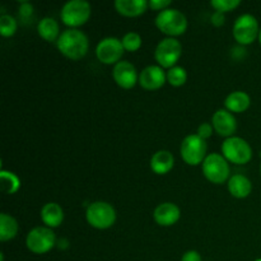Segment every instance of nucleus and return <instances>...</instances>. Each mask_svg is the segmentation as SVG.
I'll use <instances>...</instances> for the list:
<instances>
[{
	"label": "nucleus",
	"instance_id": "f257e3e1",
	"mask_svg": "<svg viewBox=\"0 0 261 261\" xmlns=\"http://www.w3.org/2000/svg\"><path fill=\"white\" fill-rule=\"evenodd\" d=\"M56 46L65 58L76 61L87 55L89 48V41L82 31L76 30V28H69V30L61 32L60 37L56 41Z\"/></svg>",
	"mask_w": 261,
	"mask_h": 261
},
{
	"label": "nucleus",
	"instance_id": "f03ea898",
	"mask_svg": "<svg viewBox=\"0 0 261 261\" xmlns=\"http://www.w3.org/2000/svg\"><path fill=\"white\" fill-rule=\"evenodd\" d=\"M155 27L170 37L184 35L188 30V18L181 10L168 8L158 13L155 17Z\"/></svg>",
	"mask_w": 261,
	"mask_h": 261
},
{
	"label": "nucleus",
	"instance_id": "7ed1b4c3",
	"mask_svg": "<svg viewBox=\"0 0 261 261\" xmlns=\"http://www.w3.org/2000/svg\"><path fill=\"white\" fill-rule=\"evenodd\" d=\"M86 219L93 228L107 229L116 222V211L106 201H93L87 208Z\"/></svg>",
	"mask_w": 261,
	"mask_h": 261
},
{
	"label": "nucleus",
	"instance_id": "20e7f679",
	"mask_svg": "<svg viewBox=\"0 0 261 261\" xmlns=\"http://www.w3.org/2000/svg\"><path fill=\"white\" fill-rule=\"evenodd\" d=\"M92 14L91 4L86 0H70L61 8L60 17L65 25L76 28L88 22Z\"/></svg>",
	"mask_w": 261,
	"mask_h": 261
},
{
	"label": "nucleus",
	"instance_id": "39448f33",
	"mask_svg": "<svg viewBox=\"0 0 261 261\" xmlns=\"http://www.w3.org/2000/svg\"><path fill=\"white\" fill-rule=\"evenodd\" d=\"M222 155L234 165H246L251 161L252 149L242 138L231 137L222 144Z\"/></svg>",
	"mask_w": 261,
	"mask_h": 261
},
{
	"label": "nucleus",
	"instance_id": "423d86ee",
	"mask_svg": "<svg viewBox=\"0 0 261 261\" xmlns=\"http://www.w3.org/2000/svg\"><path fill=\"white\" fill-rule=\"evenodd\" d=\"M201 165H203L201 168H203L204 176L211 182L221 185L224 181L228 180L229 173H231L228 161L219 153L208 154Z\"/></svg>",
	"mask_w": 261,
	"mask_h": 261
},
{
	"label": "nucleus",
	"instance_id": "0eeeda50",
	"mask_svg": "<svg viewBox=\"0 0 261 261\" xmlns=\"http://www.w3.org/2000/svg\"><path fill=\"white\" fill-rule=\"evenodd\" d=\"M182 55V45L175 37L163 38L157 45L154 58L158 65L163 69H171L176 66V63Z\"/></svg>",
	"mask_w": 261,
	"mask_h": 261
},
{
	"label": "nucleus",
	"instance_id": "6e6552de",
	"mask_svg": "<svg viewBox=\"0 0 261 261\" xmlns=\"http://www.w3.org/2000/svg\"><path fill=\"white\" fill-rule=\"evenodd\" d=\"M56 244L55 233L48 227H36L28 232L25 246L36 255H43L50 251Z\"/></svg>",
	"mask_w": 261,
	"mask_h": 261
},
{
	"label": "nucleus",
	"instance_id": "1a4fd4ad",
	"mask_svg": "<svg viewBox=\"0 0 261 261\" xmlns=\"http://www.w3.org/2000/svg\"><path fill=\"white\" fill-rule=\"evenodd\" d=\"M182 160L189 166H198L206 158V143L198 134L188 135L180 147Z\"/></svg>",
	"mask_w": 261,
	"mask_h": 261
},
{
	"label": "nucleus",
	"instance_id": "9d476101",
	"mask_svg": "<svg viewBox=\"0 0 261 261\" xmlns=\"http://www.w3.org/2000/svg\"><path fill=\"white\" fill-rule=\"evenodd\" d=\"M259 22L252 14H242L233 24V37L240 45H251L259 38Z\"/></svg>",
	"mask_w": 261,
	"mask_h": 261
},
{
	"label": "nucleus",
	"instance_id": "9b49d317",
	"mask_svg": "<svg viewBox=\"0 0 261 261\" xmlns=\"http://www.w3.org/2000/svg\"><path fill=\"white\" fill-rule=\"evenodd\" d=\"M124 46H122L121 40L116 37H106L98 42L96 47V56L102 64L106 65H112L121 61L122 55H124Z\"/></svg>",
	"mask_w": 261,
	"mask_h": 261
},
{
	"label": "nucleus",
	"instance_id": "f8f14e48",
	"mask_svg": "<svg viewBox=\"0 0 261 261\" xmlns=\"http://www.w3.org/2000/svg\"><path fill=\"white\" fill-rule=\"evenodd\" d=\"M112 78L119 87L124 89H132L137 83H139V75L137 69L130 61H120L114 66Z\"/></svg>",
	"mask_w": 261,
	"mask_h": 261
},
{
	"label": "nucleus",
	"instance_id": "ddd939ff",
	"mask_svg": "<svg viewBox=\"0 0 261 261\" xmlns=\"http://www.w3.org/2000/svg\"><path fill=\"white\" fill-rule=\"evenodd\" d=\"M212 125L217 134L227 138V139L231 138L237 130L236 117L226 109H221L214 112L213 117H212Z\"/></svg>",
	"mask_w": 261,
	"mask_h": 261
},
{
	"label": "nucleus",
	"instance_id": "4468645a",
	"mask_svg": "<svg viewBox=\"0 0 261 261\" xmlns=\"http://www.w3.org/2000/svg\"><path fill=\"white\" fill-rule=\"evenodd\" d=\"M167 81V75L160 65H149L139 74V84L147 91H155L162 88Z\"/></svg>",
	"mask_w": 261,
	"mask_h": 261
},
{
	"label": "nucleus",
	"instance_id": "2eb2a0df",
	"mask_svg": "<svg viewBox=\"0 0 261 261\" xmlns=\"http://www.w3.org/2000/svg\"><path fill=\"white\" fill-rule=\"evenodd\" d=\"M181 217L180 208L173 203H162L153 212L155 223L162 227H171L177 223Z\"/></svg>",
	"mask_w": 261,
	"mask_h": 261
},
{
	"label": "nucleus",
	"instance_id": "dca6fc26",
	"mask_svg": "<svg viewBox=\"0 0 261 261\" xmlns=\"http://www.w3.org/2000/svg\"><path fill=\"white\" fill-rule=\"evenodd\" d=\"M147 0H116L115 9L124 17H139L148 9Z\"/></svg>",
	"mask_w": 261,
	"mask_h": 261
},
{
	"label": "nucleus",
	"instance_id": "f3484780",
	"mask_svg": "<svg viewBox=\"0 0 261 261\" xmlns=\"http://www.w3.org/2000/svg\"><path fill=\"white\" fill-rule=\"evenodd\" d=\"M228 191L233 198L245 199L251 194L252 184L246 176L241 173L231 176L228 180Z\"/></svg>",
	"mask_w": 261,
	"mask_h": 261
},
{
	"label": "nucleus",
	"instance_id": "a211bd4d",
	"mask_svg": "<svg viewBox=\"0 0 261 261\" xmlns=\"http://www.w3.org/2000/svg\"><path fill=\"white\" fill-rule=\"evenodd\" d=\"M175 165V157L168 150H158L150 158V168L157 175H166Z\"/></svg>",
	"mask_w": 261,
	"mask_h": 261
},
{
	"label": "nucleus",
	"instance_id": "6ab92c4d",
	"mask_svg": "<svg viewBox=\"0 0 261 261\" xmlns=\"http://www.w3.org/2000/svg\"><path fill=\"white\" fill-rule=\"evenodd\" d=\"M41 219L48 228H56L64 221V211L58 203H46L41 209Z\"/></svg>",
	"mask_w": 261,
	"mask_h": 261
},
{
	"label": "nucleus",
	"instance_id": "aec40b11",
	"mask_svg": "<svg viewBox=\"0 0 261 261\" xmlns=\"http://www.w3.org/2000/svg\"><path fill=\"white\" fill-rule=\"evenodd\" d=\"M251 105V98L246 92L242 91H234L227 96L226 101H224V106L226 110L229 112H234V114H241L245 112Z\"/></svg>",
	"mask_w": 261,
	"mask_h": 261
},
{
	"label": "nucleus",
	"instance_id": "412c9836",
	"mask_svg": "<svg viewBox=\"0 0 261 261\" xmlns=\"http://www.w3.org/2000/svg\"><path fill=\"white\" fill-rule=\"evenodd\" d=\"M37 32L47 42H55L61 35L59 23L51 17H45L38 22Z\"/></svg>",
	"mask_w": 261,
	"mask_h": 261
},
{
	"label": "nucleus",
	"instance_id": "4be33fe9",
	"mask_svg": "<svg viewBox=\"0 0 261 261\" xmlns=\"http://www.w3.org/2000/svg\"><path fill=\"white\" fill-rule=\"evenodd\" d=\"M18 222L7 213L0 214V241L7 242L18 234Z\"/></svg>",
	"mask_w": 261,
	"mask_h": 261
},
{
	"label": "nucleus",
	"instance_id": "5701e85b",
	"mask_svg": "<svg viewBox=\"0 0 261 261\" xmlns=\"http://www.w3.org/2000/svg\"><path fill=\"white\" fill-rule=\"evenodd\" d=\"M0 180H2V189L5 194H15L20 188V180L15 173L10 171L2 170L0 172Z\"/></svg>",
	"mask_w": 261,
	"mask_h": 261
},
{
	"label": "nucleus",
	"instance_id": "b1692460",
	"mask_svg": "<svg viewBox=\"0 0 261 261\" xmlns=\"http://www.w3.org/2000/svg\"><path fill=\"white\" fill-rule=\"evenodd\" d=\"M166 75H167V82L172 87H181L188 81V73L181 66H173V68L168 69Z\"/></svg>",
	"mask_w": 261,
	"mask_h": 261
},
{
	"label": "nucleus",
	"instance_id": "393cba45",
	"mask_svg": "<svg viewBox=\"0 0 261 261\" xmlns=\"http://www.w3.org/2000/svg\"><path fill=\"white\" fill-rule=\"evenodd\" d=\"M18 23L14 17L9 14H3L0 17V35L3 37H12L17 32Z\"/></svg>",
	"mask_w": 261,
	"mask_h": 261
},
{
	"label": "nucleus",
	"instance_id": "a878e982",
	"mask_svg": "<svg viewBox=\"0 0 261 261\" xmlns=\"http://www.w3.org/2000/svg\"><path fill=\"white\" fill-rule=\"evenodd\" d=\"M121 42L125 51H129V53H135V51H138L142 47V37L137 32H127L122 37Z\"/></svg>",
	"mask_w": 261,
	"mask_h": 261
},
{
	"label": "nucleus",
	"instance_id": "bb28decb",
	"mask_svg": "<svg viewBox=\"0 0 261 261\" xmlns=\"http://www.w3.org/2000/svg\"><path fill=\"white\" fill-rule=\"evenodd\" d=\"M241 4L240 0H212L211 5L219 13L232 12Z\"/></svg>",
	"mask_w": 261,
	"mask_h": 261
},
{
	"label": "nucleus",
	"instance_id": "cd10ccee",
	"mask_svg": "<svg viewBox=\"0 0 261 261\" xmlns=\"http://www.w3.org/2000/svg\"><path fill=\"white\" fill-rule=\"evenodd\" d=\"M213 125L212 124H208V122H204V124H201L200 126L198 127V135L201 138V139H208V138L212 137V134H213Z\"/></svg>",
	"mask_w": 261,
	"mask_h": 261
},
{
	"label": "nucleus",
	"instance_id": "c85d7f7f",
	"mask_svg": "<svg viewBox=\"0 0 261 261\" xmlns=\"http://www.w3.org/2000/svg\"><path fill=\"white\" fill-rule=\"evenodd\" d=\"M148 4H149L150 9L162 12V10L168 9V7L171 5V0H149Z\"/></svg>",
	"mask_w": 261,
	"mask_h": 261
},
{
	"label": "nucleus",
	"instance_id": "c756f323",
	"mask_svg": "<svg viewBox=\"0 0 261 261\" xmlns=\"http://www.w3.org/2000/svg\"><path fill=\"white\" fill-rule=\"evenodd\" d=\"M33 13V7L32 4H30L28 2H23L22 4H20V8H19V15L22 18H28L31 17Z\"/></svg>",
	"mask_w": 261,
	"mask_h": 261
},
{
	"label": "nucleus",
	"instance_id": "7c9ffc66",
	"mask_svg": "<svg viewBox=\"0 0 261 261\" xmlns=\"http://www.w3.org/2000/svg\"><path fill=\"white\" fill-rule=\"evenodd\" d=\"M181 261H203L201 259V255L199 254L195 250H190V251L185 252L181 257Z\"/></svg>",
	"mask_w": 261,
	"mask_h": 261
},
{
	"label": "nucleus",
	"instance_id": "2f4dec72",
	"mask_svg": "<svg viewBox=\"0 0 261 261\" xmlns=\"http://www.w3.org/2000/svg\"><path fill=\"white\" fill-rule=\"evenodd\" d=\"M212 23L214 25H222L224 23V17H223V13H219L216 12L213 15H212Z\"/></svg>",
	"mask_w": 261,
	"mask_h": 261
},
{
	"label": "nucleus",
	"instance_id": "473e14b6",
	"mask_svg": "<svg viewBox=\"0 0 261 261\" xmlns=\"http://www.w3.org/2000/svg\"><path fill=\"white\" fill-rule=\"evenodd\" d=\"M259 41H260V45H261V28H260V33H259Z\"/></svg>",
	"mask_w": 261,
	"mask_h": 261
},
{
	"label": "nucleus",
	"instance_id": "72a5a7b5",
	"mask_svg": "<svg viewBox=\"0 0 261 261\" xmlns=\"http://www.w3.org/2000/svg\"><path fill=\"white\" fill-rule=\"evenodd\" d=\"M260 173H261V165H260Z\"/></svg>",
	"mask_w": 261,
	"mask_h": 261
},
{
	"label": "nucleus",
	"instance_id": "f704fd0d",
	"mask_svg": "<svg viewBox=\"0 0 261 261\" xmlns=\"http://www.w3.org/2000/svg\"><path fill=\"white\" fill-rule=\"evenodd\" d=\"M256 261H261V259H259V260H256Z\"/></svg>",
	"mask_w": 261,
	"mask_h": 261
}]
</instances>
